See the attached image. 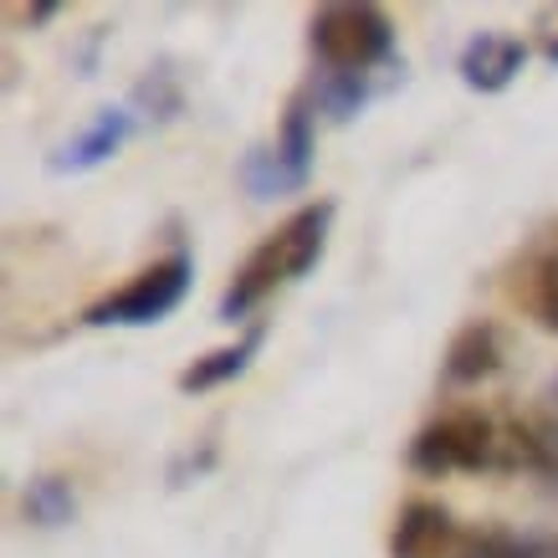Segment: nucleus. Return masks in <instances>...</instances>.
<instances>
[{
	"mask_svg": "<svg viewBox=\"0 0 558 558\" xmlns=\"http://www.w3.org/2000/svg\"><path fill=\"white\" fill-rule=\"evenodd\" d=\"M72 512H77V497L62 476H36L32 487H26V518L41 527H62L72 523Z\"/></svg>",
	"mask_w": 558,
	"mask_h": 558,
	"instance_id": "obj_12",
	"label": "nucleus"
},
{
	"mask_svg": "<svg viewBox=\"0 0 558 558\" xmlns=\"http://www.w3.org/2000/svg\"><path fill=\"white\" fill-rule=\"evenodd\" d=\"M461 527L440 502H405L395 512V533H389V558H457Z\"/></svg>",
	"mask_w": 558,
	"mask_h": 558,
	"instance_id": "obj_7",
	"label": "nucleus"
},
{
	"mask_svg": "<svg viewBox=\"0 0 558 558\" xmlns=\"http://www.w3.org/2000/svg\"><path fill=\"white\" fill-rule=\"evenodd\" d=\"M512 558H558V533H518Z\"/></svg>",
	"mask_w": 558,
	"mask_h": 558,
	"instance_id": "obj_14",
	"label": "nucleus"
},
{
	"mask_svg": "<svg viewBox=\"0 0 558 558\" xmlns=\"http://www.w3.org/2000/svg\"><path fill=\"white\" fill-rule=\"evenodd\" d=\"M548 400H554V415H558V374H554V385H548Z\"/></svg>",
	"mask_w": 558,
	"mask_h": 558,
	"instance_id": "obj_15",
	"label": "nucleus"
},
{
	"mask_svg": "<svg viewBox=\"0 0 558 558\" xmlns=\"http://www.w3.org/2000/svg\"><path fill=\"white\" fill-rule=\"evenodd\" d=\"M527 62V41L512 32H476L457 57L461 83L472 93H508Z\"/></svg>",
	"mask_w": 558,
	"mask_h": 558,
	"instance_id": "obj_8",
	"label": "nucleus"
},
{
	"mask_svg": "<svg viewBox=\"0 0 558 558\" xmlns=\"http://www.w3.org/2000/svg\"><path fill=\"white\" fill-rule=\"evenodd\" d=\"M129 134H134V113H129V108H98L83 134L68 138L62 149L51 154V170H57V174L98 170V165H108V159L129 144Z\"/></svg>",
	"mask_w": 558,
	"mask_h": 558,
	"instance_id": "obj_10",
	"label": "nucleus"
},
{
	"mask_svg": "<svg viewBox=\"0 0 558 558\" xmlns=\"http://www.w3.org/2000/svg\"><path fill=\"white\" fill-rule=\"evenodd\" d=\"M533 36H538V57L548 68H558V5H543L533 21Z\"/></svg>",
	"mask_w": 558,
	"mask_h": 558,
	"instance_id": "obj_13",
	"label": "nucleus"
},
{
	"mask_svg": "<svg viewBox=\"0 0 558 558\" xmlns=\"http://www.w3.org/2000/svg\"><path fill=\"white\" fill-rule=\"evenodd\" d=\"M307 47L318 62L307 93L318 102V113H328L333 123H349L405 72L395 21L385 5H369V0L318 5L307 21Z\"/></svg>",
	"mask_w": 558,
	"mask_h": 558,
	"instance_id": "obj_1",
	"label": "nucleus"
},
{
	"mask_svg": "<svg viewBox=\"0 0 558 558\" xmlns=\"http://www.w3.org/2000/svg\"><path fill=\"white\" fill-rule=\"evenodd\" d=\"M333 216H339L333 201H307L282 226H271L267 236L246 252V262L231 271V282L220 292V323L252 318L267 298H277L282 288H292L298 277H307V271L318 267L323 252H328Z\"/></svg>",
	"mask_w": 558,
	"mask_h": 558,
	"instance_id": "obj_3",
	"label": "nucleus"
},
{
	"mask_svg": "<svg viewBox=\"0 0 558 558\" xmlns=\"http://www.w3.org/2000/svg\"><path fill=\"white\" fill-rule=\"evenodd\" d=\"M508 364V333L497 323L476 318L466 328H457V339L446 343V359H440V379L446 385H482Z\"/></svg>",
	"mask_w": 558,
	"mask_h": 558,
	"instance_id": "obj_9",
	"label": "nucleus"
},
{
	"mask_svg": "<svg viewBox=\"0 0 558 558\" xmlns=\"http://www.w3.org/2000/svg\"><path fill=\"white\" fill-rule=\"evenodd\" d=\"M508 292L538 328L558 333V226L538 231V236L518 252V262H512V271H508Z\"/></svg>",
	"mask_w": 558,
	"mask_h": 558,
	"instance_id": "obj_6",
	"label": "nucleus"
},
{
	"mask_svg": "<svg viewBox=\"0 0 558 558\" xmlns=\"http://www.w3.org/2000/svg\"><path fill=\"white\" fill-rule=\"evenodd\" d=\"M410 472L421 476H508L538 472V440L533 415H492V410L461 405L436 415L410 440Z\"/></svg>",
	"mask_w": 558,
	"mask_h": 558,
	"instance_id": "obj_2",
	"label": "nucleus"
},
{
	"mask_svg": "<svg viewBox=\"0 0 558 558\" xmlns=\"http://www.w3.org/2000/svg\"><path fill=\"white\" fill-rule=\"evenodd\" d=\"M313 123H318V102L313 93H292L282 129L271 144L246 154L241 165V185L252 190V201H277V195H298L313 180Z\"/></svg>",
	"mask_w": 558,
	"mask_h": 558,
	"instance_id": "obj_5",
	"label": "nucleus"
},
{
	"mask_svg": "<svg viewBox=\"0 0 558 558\" xmlns=\"http://www.w3.org/2000/svg\"><path fill=\"white\" fill-rule=\"evenodd\" d=\"M262 343H267V323H252L236 343L210 349V354L195 359V364L180 374V389H185V395H205V389H220V385H231V379H241V374L252 369V359L262 354Z\"/></svg>",
	"mask_w": 558,
	"mask_h": 558,
	"instance_id": "obj_11",
	"label": "nucleus"
},
{
	"mask_svg": "<svg viewBox=\"0 0 558 558\" xmlns=\"http://www.w3.org/2000/svg\"><path fill=\"white\" fill-rule=\"evenodd\" d=\"M190 282H195V262L190 252H170L138 267L119 292H108L83 313L87 328H149V323H165L174 307L190 298Z\"/></svg>",
	"mask_w": 558,
	"mask_h": 558,
	"instance_id": "obj_4",
	"label": "nucleus"
}]
</instances>
